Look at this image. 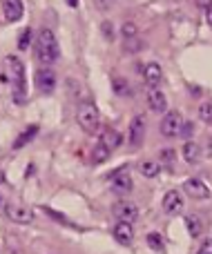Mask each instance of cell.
Returning a JSON list of instances; mask_svg holds the SVG:
<instances>
[{
    "mask_svg": "<svg viewBox=\"0 0 212 254\" xmlns=\"http://www.w3.org/2000/svg\"><path fill=\"white\" fill-rule=\"evenodd\" d=\"M34 54L43 65H52L58 61L61 56V47H58V40L54 36L52 29H40L38 36L34 40Z\"/></svg>",
    "mask_w": 212,
    "mask_h": 254,
    "instance_id": "1",
    "label": "cell"
},
{
    "mask_svg": "<svg viewBox=\"0 0 212 254\" xmlns=\"http://www.w3.org/2000/svg\"><path fill=\"white\" fill-rule=\"evenodd\" d=\"M7 69L11 74V87H13V101L25 103L27 101V80H25V65L22 61H18L16 56H7Z\"/></svg>",
    "mask_w": 212,
    "mask_h": 254,
    "instance_id": "2",
    "label": "cell"
},
{
    "mask_svg": "<svg viewBox=\"0 0 212 254\" xmlns=\"http://www.w3.org/2000/svg\"><path fill=\"white\" fill-rule=\"evenodd\" d=\"M76 121H78L80 129L87 131V134H94L101 125V114H98V107L94 105L92 101H85L78 105L76 110Z\"/></svg>",
    "mask_w": 212,
    "mask_h": 254,
    "instance_id": "3",
    "label": "cell"
},
{
    "mask_svg": "<svg viewBox=\"0 0 212 254\" xmlns=\"http://www.w3.org/2000/svg\"><path fill=\"white\" fill-rule=\"evenodd\" d=\"M4 216H7L11 223H18V225H29L31 221H34V212L27 205H20V203H7Z\"/></svg>",
    "mask_w": 212,
    "mask_h": 254,
    "instance_id": "4",
    "label": "cell"
},
{
    "mask_svg": "<svg viewBox=\"0 0 212 254\" xmlns=\"http://www.w3.org/2000/svg\"><path fill=\"white\" fill-rule=\"evenodd\" d=\"M112 214H114V219L119 221V223H130L132 225L134 221L139 219V207L134 205V203H130V201H121V203H114Z\"/></svg>",
    "mask_w": 212,
    "mask_h": 254,
    "instance_id": "5",
    "label": "cell"
},
{
    "mask_svg": "<svg viewBox=\"0 0 212 254\" xmlns=\"http://www.w3.org/2000/svg\"><path fill=\"white\" fill-rule=\"evenodd\" d=\"M181 125H183V116L179 112H168L163 116V121H161V134L165 138H174L181 131Z\"/></svg>",
    "mask_w": 212,
    "mask_h": 254,
    "instance_id": "6",
    "label": "cell"
},
{
    "mask_svg": "<svg viewBox=\"0 0 212 254\" xmlns=\"http://www.w3.org/2000/svg\"><path fill=\"white\" fill-rule=\"evenodd\" d=\"M36 89L40 94H52L56 89V74L49 67H40L36 71Z\"/></svg>",
    "mask_w": 212,
    "mask_h": 254,
    "instance_id": "7",
    "label": "cell"
},
{
    "mask_svg": "<svg viewBox=\"0 0 212 254\" xmlns=\"http://www.w3.org/2000/svg\"><path fill=\"white\" fill-rule=\"evenodd\" d=\"M110 179H112V190H114V192H119V194L132 192L134 183H132V176L128 174V165H123L121 170H116Z\"/></svg>",
    "mask_w": 212,
    "mask_h": 254,
    "instance_id": "8",
    "label": "cell"
},
{
    "mask_svg": "<svg viewBox=\"0 0 212 254\" xmlns=\"http://www.w3.org/2000/svg\"><path fill=\"white\" fill-rule=\"evenodd\" d=\"M183 192H186L190 198H197V201L210 198V188L201 179H188L186 183H183Z\"/></svg>",
    "mask_w": 212,
    "mask_h": 254,
    "instance_id": "9",
    "label": "cell"
},
{
    "mask_svg": "<svg viewBox=\"0 0 212 254\" xmlns=\"http://www.w3.org/2000/svg\"><path fill=\"white\" fill-rule=\"evenodd\" d=\"M143 138H145V119L141 114H137L130 123V131H128V140L132 147H141Z\"/></svg>",
    "mask_w": 212,
    "mask_h": 254,
    "instance_id": "10",
    "label": "cell"
},
{
    "mask_svg": "<svg viewBox=\"0 0 212 254\" xmlns=\"http://www.w3.org/2000/svg\"><path fill=\"white\" fill-rule=\"evenodd\" d=\"M145 98H147V105H150L152 112H165L168 110V98H165V94L161 92L159 87H147L145 89Z\"/></svg>",
    "mask_w": 212,
    "mask_h": 254,
    "instance_id": "11",
    "label": "cell"
},
{
    "mask_svg": "<svg viewBox=\"0 0 212 254\" xmlns=\"http://www.w3.org/2000/svg\"><path fill=\"white\" fill-rule=\"evenodd\" d=\"M161 207H163L165 214H179V212L183 210V196L177 190H170V192H165L163 201H161Z\"/></svg>",
    "mask_w": 212,
    "mask_h": 254,
    "instance_id": "12",
    "label": "cell"
},
{
    "mask_svg": "<svg viewBox=\"0 0 212 254\" xmlns=\"http://www.w3.org/2000/svg\"><path fill=\"white\" fill-rule=\"evenodd\" d=\"M0 7H2V16L7 22H18L22 18V11H25V4L20 0H4Z\"/></svg>",
    "mask_w": 212,
    "mask_h": 254,
    "instance_id": "13",
    "label": "cell"
},
{
    "mask_svg": "<svg viewBox=\"0 0 212 254\" xmlns=\"http://www.w3.org/2000/svg\"><path fill=\"white\" fill-rule=\"evenodd\" d=\"M121 140H123V136H121L116 129H112V127H105V129L101 131V136H98V145H103L107 152H112L114 147H119Z\"/></svg>",
    "mask_w": 212,
    "mask_h": 254,
    "instance_id": "14",
    "label": "cell"
},
{
    "mask_svg": "<svg viewBox=\"0 0 212 254\" xmlns=\"http://www.w3.org/2000/svg\"><path fill=\"white\" fill-rule=\"evenodd\" d=\"M161 78H163V71H161V67L156 63H147L143 67V80H145L147 87H156L161 83Z\"/></svg>",
    "mask_w": 212,
    "mask_h": 254,
    "instance_id": "15",
    "label": "cell"
},
{
    "mask_svg": "<svg viewBox=\"0 0 212 254\" xmlns=\"http://www.w3.org/2000/svg\"><path fill=\"white\" fill-rule=\"evenodd\" d=\"M112 234H114V239L121 246H130V243L134 241V228L130 223H116Z\"/></svg>",
    "mask_w": 212,
    "mask_h": 254,
    "instance_id": "16",
    "label": "cell"
},
{
    "mask_svg": "<svg viewBox=\"0 0 212 254\" xmlns=\"http://www.w3.org/2000/svg\"><path fill=\"white\" fill-rule=\"evenodd\" d=\"M181 154H183V158H186L190 165H195V163L201 161V149H199V145H197L195 140H188V143L183 145Z\"/></svg>",
    "mask_w": 212,
    "mask_h": 254,
    "instance_id": "17",
    "label": "cell"
},
{
    "mask_svg": "<svg viewBox=\"0 0 212 254\" xmlns=\"http://www.w3.org/2000/svg\"><path fill=\"white\" fill-rule=\"evenodd\" d=\"M186 228L192 239H199L204 234V221H201V216L190 214V216H186Z\"/></svg>",
    "mask_w": 212,
    "mask_h": 254,
    "instance_id": "18",
    "label": "cell"
},
{
    "mask_svg": "<svg viewBox=\"0 0 212 254\" xmlns=\"http://www.w3.org/2000/svg\"><path fill=\"white\" fill-rule=\"evenodd\" d=\"M36 134H38V125H29L16 140H13V149H22L25 145H29L31 140L36 138Z\"/></svg>",
    "mask_w": 212,
    "mask_h": 254,
    "instance_id": "19",
    "label": "cell"
},
{
    "mask_svg": "<svg viewBox=\"0 0 212 254\" xmlns=\"http://www.w3.org/2000/svg\"><path fill=\"white\" fill-rule=\"evenodd\" d=\"M139 172H141V176H145V179H154V176L161 172V163H156V161H141V163H139Z\"/></svg>",
    "mask_w": 212,
    "mask_h": 254,
    "instance_id": "20",
    "label": "cell"
},
{
    "mask_svg": "<svg viewBox=\"0 0 212 254\" xmlns=\"http://www.w3.org/2000/svg\"><path fill=\"white\" fill-rule=\"evenodd\" d=\"M112 87H114L116 96H132V87H130V83L125 78H121V76H114V78H112Z\"/></svg>",
    "mask_w": 212,
    "mask_h": 254,
    "instance_id": "21",
    "label": "cell"
},
{
    "mask_svg": "<svg viewBox=\"0 0 212 254\" xmlns=\"http://www.w3.org/2000/svg\"><path fill=\"white\" fill-rule=\"evenodd\" d=\"M145 241H147V246H150L152 250H156V252H163L165 250V241H163V237H161L159 232H150Z\"/></svg>",
    "mask_w": 212,
    "mask_h": 254,
    "instance_id": "22",
    "label": "cell"
},
{
    "mask_svg": "<svg viewBox=\"0 0 212 254\" xmlns=\"http://www.w3.org/2000/svg\"><path fill=\"white\" fill-rule=\"evenodd\" d=\"M110 158V152H107L103 145H96V147L92 149V163H103Z\"/></svg>",
    "mask_w": 212,
    "mask_h": 254,
    "instance_id": "23",
    "label": "cell"
},
{
    "mask_svg": "<svg viewBox=\"0 0 212 254\" xmlns=\"http://www.w3.org/2000/svg\"><path fill=\"white\" fill-rule=\"evenodd\" d=\"M199 119L204 123L212 125V103H201L199 105Z\"/></svg>",
    "mask_w": 212,
    "mask_h": 254,
    "instance_id": "24",
    "label": "cell"
},
{
    "mask_svg": "<svg viewBox=\"0 0 212 254\" xmlns=\"http://www.w3.org/2000/svg\"><path fill=\"white\" fill-rule=\"evenodd\" d=\"M121 34L125 36V40H128V38H137V34H139V27L134 25V22H125V25L121 27Z\"/></svg>",
    "mask_w": 212,
    "mask_h": 254,
    "instance_id": "25",
    "label": "cell"
},
{
    "mask_svg": "<svg viewBox=\"0 0 212 254\" xmlns=\"http://www.w3.org/2000/svg\"><path fill=\"white\" fill-rule=\"evenodd\" d=\"M43 212H45V214H49V216H52V219H58V223H63V225H71V221L67 219L65 214H61V212L52 210V207H43Z\"/></svg>",
    "mask_w": 212,
    "mask_h": 254,
    "instance_id": "26",
    "label": "cell"
},
{
    "mask_svg": "<svg viewBox=\"0 0 212 254\" xmlns=\"http://www.w3.org/2000/svg\"><path fill=\"white\" fill-rule=\"evenodd\" d=\"M31 34H34L31 29H25V31H22L20 40H18V49H27V47H29V43H31Z\"/></svg>",
    "mask_w": 212,
    "mask_h": 254,
    "instance_id": "27",
    "label": "cell"
},
{
    "mask_svg": "<svg viewBox=\"0 0 212 254\" xmlns=\"http://www.w3.org/2000/svg\"><path fill=\"white\" fill-rule=\"evenodd\" d=\"M123 47L128 49V52H137V49H141V47H143V43H141L139 38H128V40H125Z\"/></svg>",
    "mask_w": 212,
    "mask_h": 254,
    "instance_id": "28",
    "label": "cell"
},
{
    "mask_svg": "<svg viewBox=\"0 0 212 254\" xmlns=\"http://www.w3.org/2000/svg\"><path fill=\"white\" fill-rule=\"evenodd\" d=\"M197 254H212V239H206V241L201 243V248L197 250Z\"/></svg>",
    "mask_w": 212,
    "mask_h": 254,
    "instance_id": "29",
    "label": "cell"
},
{
    "mask_svg": "<svg viewBox=\"0 0 212 254\" xmlns=\"http://www.w3.org/2000/svg\"><path fill=\"white\" fill-rule=\"evenodd\" d=\"M179 136H192V123H183L181 125V131H179Z\"/></svg>",
    "mask_w": 212,
    "mask_h": 254,
    "instance_id": "30",
    "label": "cell"
},
{
    "mask_svg": "<svg viewBox=\"0 0 212 254\" xmlns=\"http://www.w3.org/2000/svg\"><path fill=\"white\" fill-rule=\"evenodd\" d=\"M101 29H103V34H105L107 38H112V22H103Z\"/></svg>",
    "mask_w": 212,
    "mask_h": 254,
    "instance_id": "31",
    "label": "cell"
},
{
    "mask_svg": "<svg viewBox=\"0 0 212 254\" xmlns=\"http://www.w3.org/2000/svg\"><path fill=\"white\" fill-rule=\"evenodd\" d=\"M4 210H7V198L0 194V214H4Z\"/></svg>",
    "mask_w": 212,
    "mask_h": 254,
    "instance_id": "32",
    "label": "cell"
},
{
    "mask_svg": "<svg viewBox=\"0 0 212 254\" xmlns=\"http://www.w3.org/2000/svg\"><path fill=\"white\" fill-rule=\"evenodd\" d=\"M206 20H208V25H212V4H208V9H206Z\"/></svg>",
    "mask_w": 212,
    "mask_h": 254,
    "instance_id": "33",
    "label": "cell"
},
{
    "mask_svg": "<svg viewBox=\"0 0 212 254\" xmlns=\"http://www.w3.org/2000/svg\"><path fill=\"white\" fill-rule=\"evenodd\" d=\"M174 156V154L172 152H170V149H165V152L163 154H161V158H165V161H170V158H172Z\"/></svg>",
    "mask_w": 212,
    "mask_h": 254,
    "instance_id": "34",
    "label": "cell"
}]
</instances>
